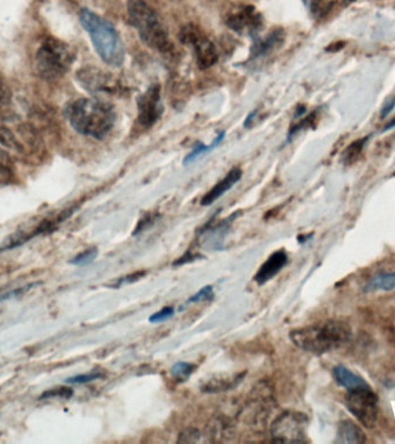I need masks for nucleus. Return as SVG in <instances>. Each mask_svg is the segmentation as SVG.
<instances>
[{"mask_svg":"<svg viewBox=\"0 0 395 444\" xmlns=\"http://www.w3.org/2000/svg\"><path fill=\"white\" fill-rule=\"evenodd\" d=\"M66 117L77 132L101 140L113 129L116 113L102 100L79 99L66 108Z\"/></svg>","mask_w":395,"mask_h":444,"instance_id":"obj_1","label":"nucleus"},{"mask_svg":"<svg viewBox=\"0 0 395 444\" xmlns=\"http://www.w3.org/2000/svg\"><path fill=\"white\" fill-rule=\"evenodd\" d=\"M351 330L343 322L328 321L322 324H314L296 329L290 332L293 345L305 351L321 355L340 349L349 342Z\"/></svg>","mask_w":395,"mask_h":444,"instance_id":"obj_2","label":"nucleus"},{"mask_svg":"<svg viewBox=\"0 0 395 444\" xmlns=\"http://www.w3.org/2000/svg\"><path fill=\"white\" fill-rule=\"evenodd\" d=\"M79 18L82 27L90 36L99 58L110 66H122L125 59V50L115 27L88 8L81 10Z\"/></svg>","mask_w":395,"mask_h":444,"instance_id":"obj_3","label":"nucleus"},{"mask_svg":"<svg viewBox=\"0 0 395 444\" xmlns=\"http://www.w3.org/2000/svg\"><path fill=\"white\" fill-rule=\"evenodd\" d=\"M128 18L131 25L138 32L140 39L160 53H168L171 49L169 35L159 15L142 0H131L128 3Z\"/></svg>","mask_w":395,"mask_h":444,"instance_id":"obj_4","label":"nucleus"},{"mask_svg":"<svg viewBox=\"0 0 395 444\" xmlns=\"http://www.w3.org/2000/svg\"><path fill=\"white\" fill-rule=\"evenodd\" d=\"M75 60L71 46L60 39L48 37L36 53V72L44 80H56L70 70Z\"/></svg>","mask_w":395,"mask_h":444,"instance_id":"obj_5","label":"nucleus"},{"mask_svg":"<svg viewBox=\"0 0 395 444\" xmlns=\"http://www.w3.org/2000/svg\"><path fill=\"white\" fill-rule=\"evenodd\" d=\"M346 406L348 411L364 427L372 428L376 425L378 416V397L371 390L370 387L348 390Z\"/></svg>","mask_w":395,"mask_h":444,"instance_id":"obj_6","label":"nucleus"},{"mask_svg":"<svg viewBox=\"0 0 395 444\" xmlns=\"http://www.w3.org/2000/svg\"><path fill=\"white\" fill-rule=\"evenodd\" d=\"M307 418L302 413L288 412L280 414L271 425V436L276 442H304Z\"/></svg>","mask_w":395,"mask_h":444,"instance_id":"obj_7","label":"nucleus"},{"mask_svg":"<svg viewBox=\"0 0 395 444\" xmlns=\"http://www.w3.org/2000/svg\"><path fill=\"white\" fill-rule=\"evenodd\" d=\"M180 39L185 44H190L193 48L198 66L206 70L215 65L219 60V53L214 43L204 35L198 27L186 26L180 32Z\"/></svg>","mask_w":395,"mask_h":444,"instance_id":"obj_8","label":"nucleus"},{"mask_svg":"<svg viewBox=\"0 0 395 444\" xmlns=\"http://www.w3.org/2000/svg\"><path fill=\"white\" fill-rule=\"evenodd\" d=\"M77 79L80 85L92 94H117L122 92L119 82L109 73L97 67L87 66L77 72Z\"/></svg>","mask_w":395,"mask_h":444,"instance_id":"obj_9","label":"nucleus"},{"mask_svg":"<svg viewBox=\"0 0 395 444\" xmlns=\"http://www.w3.org/2000/svg\"><path fill=\"white\" fill-rule=\"evenodd\" d=\"M161 89L159 85L147 89L138 100V120L142 127H151L162 115Z\"/></svg>","mask_w":395,"mask_h":444,"instance_id":"obj_10","label":"nucleus"},{"mask_svg":"<svg viewBox=\"0 0 395 444\" xmlns=\"http://www.w3.org/2000/svg\"><path fill=\"white\" fill-rule=\"evenodd\" d=\"M227 25L240 34L256 35L262 26V18L253 8H244L238 12H233L227 18Z\"/></svg>","mask_w":395,"mask_h":444,"instance_id":"obj_11","label":"nucleus"},{"mask_svg":"<svg viewBox=\"0 0 395 444\" xmlns=\"http://www.w3.org/2000/svg\"><path fill=\"white\" fill-rule=\"evenodd\" d=\"M288 263V255L285 250H278L269 256V259L261 265L254 275V281L258 285H265L266 282L272 280Z\"/></svg>","mask_w":395,"mask_h":444,"instance_id":"obj_12","label":"nucleus"},{"mask_svg":"<svg viewBox=\"0 0 395 444\" xmlns=\"http://www.w3.org/2000/svg\"><path fill=\"white\" fill-rule=\"evenodd\" d=\"M240 178H242V170H240V168H233V169L230 170L229 173L227 174V176L224 177L222 181H220L219 183L215 184V185L202 197V206L212 205L216 199H219L221 196L228 192L235 184L238 183Z\"/></svg>","mask_w":395,"mask_h":444,"instance_id":"obj_13","label":"nucleus"},{"mask_svg":"<svg viewBox=\"0 0 395 444\" xmlns=\"http://www.w3.org/2000/svg\"><path fill=\"white\" fill-rule=\"evenodd\" d=\"M244 378H245V373L231 375L228 378H211L209 381H206L200 389L205 394H221V392L229 391L237 388L240 382L243 381Z\"/></svg>","mask_w":395,"mask_h":444,"instance_id":"obj_14","label":"nucleus"},{"mask_svg":"<svg viewBox=\"0 0 395 444\" xmlns=\"http://www.w3.org/2000/svg\"><path fill=\"white\" fill-rule=\"evenodd\" d=\"M333 378H334L336 383L340 387H343V388L348 389V390L369 387V385L364 381L363 378H360L358 375L354 374L351 370L348 369L347 367L343 366V364H339V366L333 368Z\"/></svg>","mask_w":395,"mask_h":444,"instance_id":"obj_15","label":"nucleus"},{"mask_svg":"<svg viewBox=\"0 0 395 444\" xmlns=\"http://www.w3.org/2000/svg\"><path fill=\"white\" fill-rule=\"evenodd\" d=\"M338 441L341 443L360 444L365 442V434L360 426L351 420H345L340 423Z\"/></svg>","mask_w":395,"mask_h":444,"instance_id":"obj_16","label":"nucleus"},{"mask_svg":"<svg viewBox=\"0 0 395 444\" xmlns=\"http://www.w3.org/2000/svg\"><path fill=\"white\" fill-rule=\"evenodd\" d=\"M283 37L285 35H283L282 30L278 29L266 36L265 39H257L253 44V49H252V57L257 58V57L264 56L269 51H272L274 48L282 43Z\"/></svg>","mask_w":395,"mask_h":444,"instance_id":"obj_17","label":"nucleus"},{"mask_svg":"<svg viewBox=\"0 0 395 444\" xmlns=\"http://www.w3.org/2000/svg\"><path fill=\"white\" fill-rule=\"evenodd\" d=\"M395 288V272L392 273H378L367 282L363 290L365 293L377 290H392Z\"/></svg>","mask_w":395,"mask_h":444,"instance_id":"obj_18","label":"nucleus"},{"mask_svg":"<svg viewBox=\"0 0 395 444\" xmlns=\"http://www.w3.org/2000/svg\"><path fill=\"white\" fill-rule=\"evenodd\" d=\"M229 220L221 222L220 225H218L213 230H209V234H207L205 240L206 247L212 248V249H221L223 239H224V235H226L227 230H228V221Z\"/></svg>","mask_w":395,"mask_h":444,"instance_id":"obj_19","label":"nucleus"},{"mask_svg":"<svg viewBox=\"0 0 395 444\" xmlns=\"http://www.w3.org/2000/svg\"><path fill=\"white\" fill-rule=\"evenodd\" d=\"M369 137L362 138V139H357L346 148V151L343 152V163L346 165H353L356 163L358 158H360V153L363 151L364 145L367 142Z\"/></svg>","mask_w":395,"mask_h":444,"instance_id":"obj_20","label":"nucleus"},{"mask_svg":"<svg viewBox=\"0 0 395 444\" xmlns=\"http://www.w3.org/2000/svg\"><path fill=\"white\" fill-rule=\"evenodd\" d=\"M0 145L4 147L10 148V149H13V151H17V152H22V149H23L18 138L15 137V134L1 123H0Z\"/></svg>","mask_w":395,"mask_h":444,"instance_id":"obj_21","label":"nucleus"},{"mask_svg":"<svg viewBox=\"0 0 395 444\" xmlns=\"http://www.w3.org/2000/svg\"><path fill=\"white\" fill-rule=\"evenodd\" d=\"M194 368L195 367L192 363L180 361V362L173 364V368L170 369V374L173 378H176L177 381H186L187 378H190L193 373Z\"/></svg>","mask_w":395,"mask_h":444,"instance_id":"obj_22","label":"nucleus"},{"mask_svg":"<svg viewBox=\"0 0 395 444\" xmlns=\"http://www.w3.org/2000/svg\"><path fill=\"white\" fill-rule=\"evenodd\" d=\"M223 137H224V132H221V133L218 136V137L214 139V141H213L212 144L209 145V146H205V145H200L199 147H195L193 148V151L189 154V156L185 158V160H184V163L186 165V163H190L193 161V160L197 159L198 156H202V154H204V153L206 152H209V151H212V149H214V148L218 147L219 146L220 142L222 141Z\"/></svg>","mask_w":395,"mask_h":444,"instance_id":"obj_23","label":"nucleus"},{"mask_svg":"<svg viewBox=\"0 0 395 444\" xmlns=\"http://www.w3.org/2000/svg\"><path fill=\"white\" fill-rule=\"evenodd\" d=\"M4 158H8V156L4 152H0V185L10 183L15 176L11 167L8 166Z\"/></svg>","mask_w":395,"mask_h":444,"instance_id":"obj_24","label":"nucleus"},{"mask_svg":"<svg viewBox=\"0 0 395 444\" xmlns=\"http://www.w3.org/2000/svg\"><path fill=\"white\" fill-rule=\"evenodd\" d=\"M97 255H99L97 249H88V250H85L81 254H79L78 256H75L72 259L71 264L79 265V266L90 264L97 257Z\"/></svg>","mask_w":395,"mask_h":444,"instance_id":"obj_25","label":"nucleus"},{"mask_svg":"<svg viewBox=\"0 0 395 444\" xmlns=\"http://www.w3.org/2000/svg\"><path fill=\"white\" fill-rule=\"evenodd\" d=\"M213 297H214V290H213L212 286H205L199 292L191 296L190 299L187 300V304H198V302H202V301L212 300Z\"/></svg>","mask_w":395,"mask_h":444,"instance_id":"obj_26","label":"nucleus"},{"mask_svg":"<svg viewBox=\"0 0 395 444\" xmlns=\"http://www.w3.org/2000/svg\"><path fill=\"white\" fill-rule=\"evenodd\" d=\"M72 395H73V390L70 388L50 389L44 392L39 399L70 398Z\"/></svg>","mask_w":395,"mask_h":444,"instance_id":"obj_27","label":"nucleus"},{"mask_svg":"<svg viewBox=\"0 0 395 444\" xmlns=\"http://www.w3.org/2000/svg\"><path fill=\"white\" fill-rule=\"evenodd\" d=\"M103 378L102 373H99V371H93V373H89V374L78 375V376H75V378H68V380H66V382L71 383V385H85V383L95 381V380H99V378Z\"/></svg>","mask_w":395,"mask_h":444,"instance_id":"obj_28","label":"nucleus"},{"mask_svg":"<svg viewBox=\"0 0 395 444\" xmlns=\"http://www.w3.org/2000/svg\"><path fill=\"white\" fill-rule=\"evenodd\" d=\"M200 438V433L199 430L194 429V428H189L180 434L178 436V442L182 443H195Z\"/></svg>","mask_w":395,"mask_h":444,"instance_id":"obj_29","label":"nucleus"},{"mask_svg":"<svg viewBox=\"0 0 395 444\" xmlns=\"http://www.w3.org/2000/svg\"><path fill=\"white\" fill-rule=\"evenodd\" d=\"M175 314V308L164 307L162 311H157L149 317L151 323H160V322L166 321L168 318L173 317Z\"/></svg>","mask_w":395,"mask_h":444,"instance_id":"obj_30","label":"nucleus"},{"mask_svg":"<svg viewBox=\"0 0 395 444\" xmlns=\"http://www.w3.org/2000/svg\"><path fill=\"white\" fill-rule=\"evenodd\" d=\"M37 285V284H32V285L23 286V287H20V288L15 289L12 292L5 293L3 295H0V301L10 300V299H13V297H17V296H21L25 294V293L28 292L30 289L32 288V286Z\"/></svg>","mask_w":395,"mask_h":444,"instance_id":"obj_31","label":"nucleus"},{"mask_svg":"<svg viewBox=\"0 0 395 444\" xmlns=\"http://www.w3.org/2000/svg\"><path fill=\"white\" fill-rule=\"evenodd\" d=\"M153 221H154V216H153V215H147V216H145V218L139 222L138 226H137L135 232H133V235H138L139 233H142V232L147 230L149 226H152Z\"/></svg>","mask_w":395,"mask_h":444,"instance_id":"obj_32","label":"nucleus"},{"mask_svg":"<svg viewBox=\"0 0 395 444\" xmlns=\"http://www.w3.org/2000/svg\"><path fill=\"white\" fill-rule=\"evenodd\" d=\"M395 107V98L394 96H392V98H389V99L385 102L384 107L381 108V111H380V118L381 120H384V118H386L387 117L388 113H391L392 110L394 109Z\"/></svg>","mask_w":395,"mask_h":444,"instance_id":"obj_33","label":"nucleus"},{"mask_svg":"<svg viewBox=\"0 0 395 444\" xmlns=\"http://www.w3.org/2000/svg\"><path fill=\"white\" fill-rule=\"evenodd\" d=\"M343 46H345V42L334 43V44H331V46H328L326 51H328V53H336V51L343 49Z\"/></svg>","mask_w":395,"mask_h":444,"instance_id":"obj_34","label":"nucleus"},{"mask_svg":"<svg viewBox=\"0 0 395 444\" xmlns=\"http://www.w3.org/2000/svg\"><path fill=\"white\" fill-rule=\"evenodd\" d=\"M395 127V117L394 118H393V120H389V122H388L387 125H386V127H384V131L391 130L392 127Z\"/></svg>","mask_w":395,"mask_h":444,"instance_id":"obj_35","label":"nucleus"}]
</instances>
